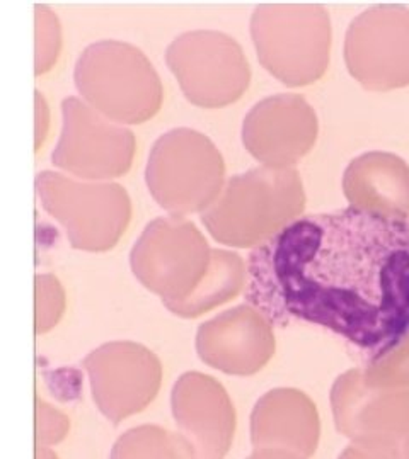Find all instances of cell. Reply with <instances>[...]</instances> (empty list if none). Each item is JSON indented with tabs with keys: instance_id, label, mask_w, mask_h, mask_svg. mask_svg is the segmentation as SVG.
Returning a JSON list of instances; mask_svg holds the SVG:
<instances>
[{
	"instance_id": "1",
	"label": "cell",
	"mask_w": 409,
	"mask_h": 459,
	"mask_svg": "<svg viewBox=\"0 0 409 459\" xmlns=\"http://www.w3.org/2000/svg\"><path fill=\"white\" fill-rule=\"evenodd\" d=\"M247 283L271 324L320 325L375 362L409 335V220L351 206L300 216L251 252Z\"/></svg>"
},
{
	"instance_id": "2",
	"label": "cell",
	"mask_w": 409,
	"mask_h": 459,
	"mask_svg": "<svg viewBox=\"0 0 409 459\" xmlns=\"http://www.w3.org/2000/svg\"><path fill=\"white\" fill-rule=\"evenodd\" d=\"M304 208L306 192L294 167L259 165L227 179L202 221L220 244L258 248L299 220Z\"/></svg>"
},
{
	"instance_id": "3",
	"label": "cell",
	"mask_w": 409,
	"mask_h": 459,
	"mask_svg": "<svg viewBox=\"0 0 409 459\" xmlns=\"http://www.w3.org/2000/svg\"><path fill=\"white\" fill-rule=\"evenodd\" d=\"M74 79L82 99L115 123H143L162 104V82L150 60L118 39L89 44L75 63Z\"/></svg>"
},
{
	"instance_id": "4",
	"label": "cell",
	"mask_w": 409,
	"mask_h": 459,
	"mask_svg": "<svg viewBox=\"0 0 409 459\" xmlns=\"http://www.w3.org/2000/svg\"><path fill=\"white\" fill-rule=\"evenodd\" d=\"M249 29L261 65L285 86L316 82L330 65L331 21L320 4H259Z\"/></svg>"
},
{
	"instance_id": "5",
	"label": "cell",
	"mask_w": 409,
	"mask_h": 459,
	"mask_svg": "<svg viewBox=\"0 0 409 459\" xmlns=\"http://www.w3.org/2000/svg\"><path fill=\"white\" fill-rule=\"evenodd\" d=\"M152 197L169 215L203 213L226 186V162L208 136L174 128L152 145L145 167Z\"/></svg>"
},
{
	"instance_id": "6",
	"label": "cell",
	"mask_w": 409,
	"mask_h": 459,
	"mask_svg": "<svg viewBox=\"0 0 409 459\" xmlns=\"http://www.w3.org/2000/svg\"><path fill=\"white\" fill-rule=\"evenodd\" d=\"M36 191L43 208L60 221L72 247L79 251H110L130 223V196L111 180H84L43 171L36 177Z\"/></svg>"
},
{
	"instance_id": "7",
	"label": "cell",
	"mask_w": 409,
	"mask_h": 459,
	"mask_svg": "<svg viewBox=\"0 0 409 459\" xmlns=\"http://www.w3.org/2000/svg\"><path fill=\"white\" fill-rule=\"evenodd\" d=\"M212 248L193 221L167 215L143 228L130 253L131 271L162 303H178L207 274Z\"/></svg>"
},
{
	"instance_id": "8",
	"label": "cell",
	"mask_w": 409,
	"mask_h": 459,
	"mask_svg": "<svg viewBox=\"0 0 409 459\" xmlns=\"http://www.w3.org/2000/svg\"><path fill=\"white\" fill-rule=\"evenodd\" d=\"M166 63L186 99L208 109L235 102L251 82V67L242 48L222 31L179 34L167 46Z\"/></svg>"
},
{
	"instance_id": "9",
	"label": "cell",
	"mask_w": 409,
	"mask_h": 459,
	"mask_svg": "<svg viewBox=\"0 0 409 459\" xmlns=\"http://www.w3.org/2000/svg\"><path fill=\"white\" fill-rule=\"evenodd\" d=\"M63 128L51 153L62 171L84 180H111L130 171L135 136L125 124L108 119L84 99L62 102Z\"/></svg>"
},
{
	"instance_id": "10",
	"label": "cell",
	"mask_w": 409,
	"mask_h": 459,
	"mask_svg": "<svg viewBox=\"0 0 409 459\" xmlns=\"http://www.w3.org/2000/svg\"><path fill=\"white\" fill-rule=\"evenodd\" d=\"M350 74L365 88L391 91L409 84V11L380 4L353 19L344 39Z\"/></svg>"
},
{
	"instance_id": "11",
	"label": "cell",
	"mask_w": 409,
	"mask_h": 459,
	"mask_svg": "<svg viewBox=\"0 0 409 459\" xmlns=\"http://www.w3.org/2000/svg\"><path fill=\"white\" fill-rule=\"evenodd\" d=\"M84 368L96 405L113 424L147 408L162 381L159 357L130 340L108 342L94 349L84 359Z\"/></svg>"
},
{
	"instance_id": "12",
	"label": "cell",
	"mask_w": 409,
	"mask_h": 459,
	"mask_svg": "<svg viewBox=\"0 0 409 459\" xmlns=\"http://www.w3.org/2000/svg\"><path fill=\"white\" fill-rule=\"evenodd\" d=\"M318 130V116L306 98L278 94L251 107L242 121V143L263 165L288 168L311 152Z\"/></svg>"
},
{
	"instance_id": "13",
	"label": "cell",
	"mask_w": 409,
	"mask_h": 459,
	"mask_svg": "<svg viewBox=\"0 0 409 459\" xmlns=\"http://www.w3.org/2000/svg\"><path fill=\"white\" fill-rule=\"evenodd\" d=\"M196 352L210 368L234 376L261 371L275 354L271 321L252 305H239L200 325Z\"/></svg>"
},
{
	"instance_id": "14",
	"label": "cell",
	"mask_w": 409,
	"mask_h": 459,
	"mask_svg": "<svg viewBox=\"0 0 409 459\" xmlns=\"http://www.w3.org/2000/svg\"><path fill=\"white\" fill-rule=\"evenodd\" d=\"M172 415L195 459H223L235 432V408L222 385L190 371L178 378L171 394Z\"/></svg>"
},
{
	"instance_id": "15",
	"label": "cell",
	"mask_w": 409,
	"mask_h": 459,
	"mask_svg": "<svg viewBox=\"0 0 409 459\" xmlns=\"http://www.w3.org/2000/svg\"><path fill=\"white\" fill-rule=\"evenodd\" d=\"M343 192L351 208L408 220L409 167L394 153L367 152L344 171Z\"/></svg>"
},
{
	"instance_id": "16",
	"label": "cell",
	"mask_w": 409,
	"mask_h": 459,
	"mask_svg": "<svg viewBox=\"0 0 409 459\" xmlns=\"http://www.w3.org/2000/svg\"><path fill=\"white\" fill-rule=\"evenodd\" d=\"M251 441L256 448L311 453L316 444V415L311 401L295 390H271L251 413Z\"/></svg>"
},
{
	"instance_id": "17",
	"label": "cell",
	"mask_w": 409,
	"mask_h": 459,
	"mask_svg": "<svg viewBox=\"0 0 409 459\" xmlns=\"http://www.w3.org/2000/svg\"><path fill=\"white\" fill-rule=\"evenodd\" d=\"M246 281L247 267L239 253L212 248L210 267L193 293L178 303H166V308L181 318H196L234 300Z\"/></svg>"
},
{
	"instance_id": "18",
	"label": "cell",
	"mask_w": 409,
	"mask_h": 459,
	"mask_svg": "<svg viewBox=\"0 0 409 459\" xmlns=\"http://www.w3.org/2000/svg\"><path fill=\"white\" fill-rule=\"evenodd\" d=\"M110 459H195L181 434L159 425H138L118 437Z\"/></svg>"
},
{
	"instance_id": "19",
	"label": "cell",
	"mask_w": 409,
	"mask_h": 459,
	"mask_svg": "<svg viewBox=\"0 0 409 459\" xmlns=\"http://www.w3.org/2000/svg\"><path fill=\"white\" fill-rule=\"evenodd\" d=\"M36 75L45 74L57 63L62 51V26L58 15L46 4H36Z\"/></svg>"
},
{
	"instance_id": "20",
	"label": "cell",
	"mask_w": 409,
	"mask_h": 459,
	"mask_svg": "<svg viewBox=\"0 0 409 459\" xmlns=\"http://www.w3.org/2000/svg\"><path fill=\"white\" fill-rule=\"evenodd\" d=\"M65 312V291L53 274L36 276V332L46 333Z\"/></svg>"
},
{
	"instance_id": "21",
	"label": "cell",
	"mask_w": 409,
	"mask_h": 459,
	"mask_svg": "<svg viewBox=\"0 0 409 459\" xmlns=\"http://www.w3.org/2000/svg\"><path fill=\"white\" fill-rule=\"evenodd\" d=\"M70 429L65 413L58 412L46 401L38 400L36 405V446H55L63 441Z\"/></svg>"
},
{
	"instance_id": "22",
	"label": "cell",
	"mask_w": 409,
	"mask_h": 459,
	"mask_svg": "<svg viewBox=\"0 0 409 459\" xmlns=\"http://www.w3.org/2000/svg\"><path fill=\"white\" fill-rule=\"evenodd\" d=\"M48 126H50V109L41 92L36 91V148L41 147V143L45 142Z\"/></svg>"
},
{
	"instance_id": "23",
	"label": "cell",
	"mask_w": 409,
	"mask_h": 459,
	"mask_svg": "<svg viewBox=\"0 0 409 459\" xmlns=\"http://www.w3.org/2000/svg\"><path fill=\"white\" fill-rule=\"evenodd\" d=\"M247 459H297L287 453L285 449H271V448H256L254 453Z\"/></svg>"
},
{
	"instance_id": "24",
	"label": "cell",
	"mask_w": 409,
	"mask_h": 459,
	"mask_svg": "<svg viewBox=\"0 0 409 459\" xmlns=\"http://www.w3.org/2000/svg\"><path fill=\"white\" fill-rule=\"evenodd\" d=\"M36 459H58V456L48 446H36Z\"/></svg>"
}]
</instances>
